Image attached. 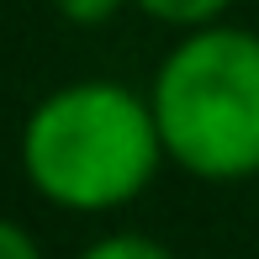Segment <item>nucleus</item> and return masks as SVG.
I'll return each instance as SVG.
<instances>
[{"label":"nucleus","instance_id":"f257e3e1","mask_svg":"<svg viewBox=\"0 0 259 259\" xmlns=\"http://www.w3.org/2000/svg\"><path fill=\"white\" fill-rule=\"evenodd\" d=\"M16 159L48 206L96 217L133 206L169 154L148 96L122 79H69L27 111Z\"/></svg>","mask_w":259,"mask_h":259},{"label":"nucleus","instance_id":"f03ea898","mask_svg":"<svg viewBox=\"0 0 259 259\" xmlns=\"http://www.w3.org/2000/svg\"><path fill=\"white\" fill-rule=\"evenodd\" d=\"M148 106L175 169L206 185L259 175V32L211 21L164 53Z\"/></svg>","mask_w":259,"mask_h":259},{"label":"nucleus","instance_id":"7ed1b4c3","mask_svg":"<svg viewBox=\"0 0 259 259\" xmlns=\"http://www.w3.org/2000/svg\"><path fill=\"white\" fill-rule=\"evenodd\" d=\"M148 21H164L175 32H196V27H211L233 11V0H133Z\"/></svg>","mask_w":259,"mask_h":259},{"label":"nucleus","instance_id":"20e7f679","mask_svg":"<svg viewBox=\"0 0 259 259\" xmlns=\"http://www.w3.org/2000/svg\"><path fill=\"white\" fill-rule=\"evenodd\" d=\"M79 259H175V254L159 238H148V233H106Z\"/></svg>","mask_w":259,"mask_h":259},{"label":"nucleus","instance_id":"39448f33","mask_svg":"<svg viewBox=\"0 0 259 259\" xmlns=\"http://www.w3.org/2000/svg\"><path fill=\"white\" fill-rule=\"evenodd\" d=\"M122 6H133V0H53V11L69 27H101V21H111Z\"/></svg>","mask_w":259,"mask_h":259},{"label":"nucleus","instance_id":"423d86ee","mask_svg":"<svg viewBox=\"0 0 259 259\" xmlns=\"http://www.w3.org/2000/svg\"><path fill=\"white\" fill-rule=\"evenodd\" d=\"M0 259H42V249H37V238H32L21 222L0 217Z\"/></svg>","mask_w":259,"mask_h":259}]
</instances>
